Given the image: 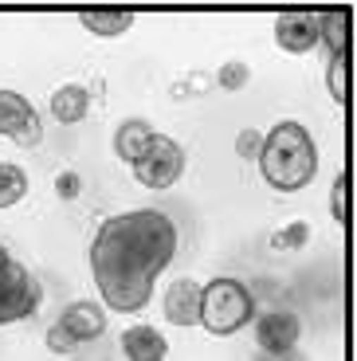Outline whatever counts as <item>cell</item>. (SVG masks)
<instances>
[{
  "label": "cell",
  "instance_id": "obj_1",
  "mask_svg": "<svg viewBox=\"0 0 357 361\" xmlns=\"http://www.w3.org/2000/svg\"><path fill=\"white\" fill-rule=\"evenodd\" d=\"M177 255V224L161 208H134L107 216L90 244L95 287L118 314L150 307L157 275Z\"/></svg>",
  "mask_w": 357,
  "mask_h": 361
},
{
  "label": "cell",
  "instance_id": "obj_2",
  "mask_svg": "<svg viewBox=\"0 0 357 361\" xmlns=\"http://www.w3.org/2000/svg\"><path fill=\"white\" fill-rule=\"evenodd\" d=\"M255 161L271 189L298 192L318 173V145L303 122H279V126H271V134H263Z\"/></svg>",
  "mask_w": 357,
  "mask_h": 361
},
{
  "label": "cell",
  "instance_id": "obj_3",
  "mask_svg": "<svg viewBox=\"0 0 357 361\" xmlns=\"http://www.w3.org/2000/svg\"><path fill=\"white\" fill-rule=\"evenodd\" d=\"M251 314H255V298L232 275H220V279H212L200 290V326L208 334L216 338L236 334V330H243L251 322Z\"/></svg>",
  "mask_w": 357,
  "mask_h": 361
},
{
  "label": "cell",
  "instance_id": "obj_4",
  "mask_svg": "<svg viewBox=\"0 0 357 361\" xmlns=\"http://www.w3.org/2000/svg\"><path fill=\"white\" fill-rule=\"evenodd\" d=\"M40 310V283L32 271L0 244V326L32 318Z\"/></svg>",
  "mask_w": 357,
  "mask_h": 361
},
{
  "label": "cell",
  "instance_id": "obj_5",
  "mask_svg": "<svg viewBox=\"0 0 357 361\" xmlns=\"http://www.w3.org/2000/svg\"><path fill=\"white\" fill-rule=\"evenodd\" d=\"M102 330H107V310H102L99 302H90V298H79V302H71V307L52 322V330H47V350L71 353L75 345L95 342Z\"/></svg>",
  "mask_w": 357,
  "mask_h": 361
},
{
  "label": "cell",
  "instance_id": "obj_6",
  "mask_svg": "<svg viewBox=\"0 0 357 361\" xmlns=\"http://www.w3.org/2000/svg\"><path fill=\"white\" fill-rule=\"evenodd\" d=\"M130 169H134L138 185H145V189H169V185L181 180V173H185V149L169 134H153L150 149Z\"/></svg>",
  "mask_w": 357,
  "mask_h": 361
},
{
  "label": "cell",
  "instance_id": "obj_7",
  "mask_svg": "<svg viewBox=\"0 0 357 361\" xmlns=\"http://www.w3.org/2000/svg\"><path fill=\"white\" fill-rule=\"evenodd\" d=\"M0 134L12 137L16 145H40L44 126H40V114L32 110V102L16 90H0Z\"/></svg>",
  "mask_w": 357,
  "mask_h": 361
},
{
  "label": "cell",
  "instance_id": "obj_8",
  "mask_svg": "<svg viewBox=\"0 0 357 361\" xmlns=\"http://www.w3.org/2000/svg\"><path fill=\"white\" fill-rule=\"evenodd\" d=\"M298 338H303V322L291 310H271L255 322V342L271 357H286L298 345Z\"/></svg>",
  "mask_w": 357,
  "mask_h": 361
},
{
  "label": "cell",
  "instance_id": "obj_9",
  "mask_svg": "<svg viewBox=\"0 0 357 361\" xmlns=\"http://www.w3.org/2000/svg\"><path fill=\"white\" fill-rule=\"evenodd\" d=\"M275 44L291 55H306L318 44V16L314 12H283L275 20Z\"/></svg>",
  "mask_w": 357,
  "mask_h": 361
},
{
  "label": "cell",
  "instance_id": "obj_10",
  "mask_svg": "<svg viewBox=\"0 0 357 361\" xmlns=\"http://www.w3.org/2000/svg\"><path fill=\"white\" fill-rule=\"evenodd\" d=\"M200 283L197 279H177L169 283L165 298H161V307H165V318L173 326H197L200 322Z\"/></svg>",
  "mask_w": 357,
  "mask_h": 361
},
{
  "label": "cell",
  "instance_id": "obj_11",
  "mask_svg": "<svg viewBox=\"0 0 357 361\" xmlns=\"http://www.w3.org/2000/svg\"><path fill=\"white\" fill-rule=\"evenodd\" d=\"M122 353L126 361H165L169 357V342L157 326H130L122 334Z\"/></svg>",
  "mask_w": 357,
  "mask_h": 361
},
{
  "label": "cell",
  "instance_id": "obj_12",
  "mask_svg": "<svg viewBox=\"0 0 357 361\" xmlns=\"http://www.w3.org/2000/svg\"><path fill=\"white\" fill-rule=\"evenodd\" d=\"M150 142H153L150 122H145V118H126L122 126H118V134H114V154L122 157L126 165H134L138 157L150 149Z\"/></svg>",
  "mask_w": 357,
  "mask_h": 361
},
{
  "label": "cell",
  "instance_id": "obj_13",
  "mask_svg": "<svg viewBox=\"0 0 357 361\" xmlns=\"http://www.w3.org/2000/svg\"><path fill=\"white\" fill-rule=\"evenodd\" d=\"M90 110V90L79 87V82H67V87H59L52 94V114L59 118L63 126H75V122H83Z\"/></svg>",
  "mask_w": 357,
  "mask_h": 361
},
{
  "label": "cell",
  "instance_id": "obj_14",
  "mask_svg": "<svg viewBox=\"0 0 357 361\" xmlns=\"http://www.w3.org/2000/svg\"><path fill=\"white\" fill-rule=\"evenodd\" d=\"M349 27H353L349 8L322 12V16H318V44H326V51H330V55L349 51Z\"/></svg>",
  "mask_w": 357,
  "mask_h": 361
},
{
  "label": "cell",
  "instance_id": "obj_15",
  "mask_svg": "<svg viewBox=\"0 0 357 361\" xmlns=\"http://www.w3.org/2000/svg\"><path fill=\"white\" fill-rule=\"evenodd\" d=\"M79 24L95 36H122L134 27V12L126 8H90V12H79Z\"/></svg>",
  "mask_w": 357,
  "mask_h": 361
},
{
  "label": "cell",
  "instance_id": "obj_16",
  "mask_svg": "<svg viewBox=\"0 0 357 361\" xmlns=\"http://www.w3.org/2000/svg\"><path fill=\"white\" fill-rule=\"evenodd\" d=\"M28 192V173L16 161H0V208L20 204Z\"/></svg>",
  "mask_w": 357,
  "mask_h": 361
},
{
  "label": "cell",
  "instance_id": "obj_17",
  "mask_svg": "<svg viewBox=\"0 0 357 361\" xmlns=\"http://www.w3.org/2000/svg\"><path fill=\"white\" fill-rule=\"evenodd\" d=\"M326 87H330L334 102L346 106L349 102V51L330 55V67H326Z\"/></svg>",
  "mask_w": 357,
  "mask_h": 361
},
{
  "label": "cell",
  "instance_id": "obj_18",
  "mask_svg": "<svg viewBox=\"0 0 357 361\" xmlns=\"http://www.w3.org/2000/svg\"><path fill=\"white\" fill-rule=\"evenodd\" d=\"M310 244V224L306 220H291V224H283L275 232V240H271V247L275 252H298V247Z\"/></svg>",
  "mask_w": 357,
  "mask_h": 361
},
{
  "label": "cell",
  "instance_id": "obj_19",
  "mask_svg": "<svg viewBox=\"0 0 357 361\" xmlns=\"http://www.w3.org/2000/svg\"><path fill=\"white\" fill-rule=\"evenodd\" d=\"M330 212H334V220H338L341 228L349 224V173L341 169L338 177H334V185H330Z\"/></svg>",
  "mask_w": 357,
  "mask_h": 361
},
{
  "label": "cell",
  "instance_id": "obj_20",
  "mask_svg": "<svg viewBox=\"0 0 357 361\" xmlns=\"http://www.w3.org/2000/svg\"><path fill=\"white\" fill-rule=\"evenodd\" d=\"M251 79V67L240 63V59H232V63H224L220 71H216V82H220V90H243Z\"/></svg>",
  "mask_w": 357,
  "mask_h": 361
},
{
  "label": "cell",
  "instance_id": "obj_21",
  "mask_svg": "<svg viewBox=\"0 0 357 361\" xmlns=\"http://www.w3.org/2000/svg\"><path fill=\"white\" fill-rule=\"evenodd\" d=\"M79 192H83V177H79V173H71V169L55 173V197H59V200H75Z\"/></svg>",
  "mask_w": 357,
  "mask_h": 361
},
{
  "label": "cell",
  "instance_id": "obj_22",
  "mask_svg": "<svg viewBox=\"0 0 357 361\" xmlns=\"http://www.w3.org/2000/svg\"><path fill=\"white\" fill-rule=\"evenodd\" d=\"M259 145H263V134H259V130H240V137H236V154H240L243 161H251V157H259Z\"/></svg>",
  "mask_w": 357,
  "mask_h": 361
}]
</instances>
